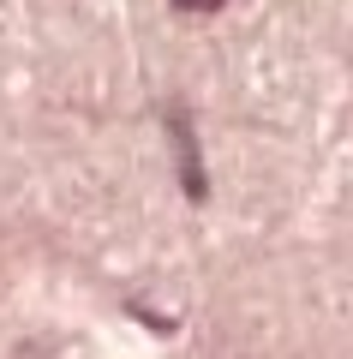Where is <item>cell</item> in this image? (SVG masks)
Masks as SVG:
<instances>
[{"instance_id": "1", "label": "cell", "mask_w": 353, "mask_h": 359, "mask_svg": "<svg viewBox=\"0 0 353 359\" xmlns=\"http://www.w3.org/2000/svg\"><path fill=\"white\" fill-rule=\"evenodd\" d=\"M168 138H174V150H180V186H186V198L204 204V168H198V144H192V132H186V114H168Z\"/></svg>"}, {"instance_id": "2", "label": "cell", "mask_w": 353, "mask_h": 359, "mask_svg": "<svg viewBox=\"0 0 353 359\" xmlns=\"http://www.w3.org/2000/svg\"><path fill=\"white\" fill-rule=\"evenodd\" d=\"M215 6H222V0H174V13H198V18L215 13Z\"/></svg>"}]
</instances>
